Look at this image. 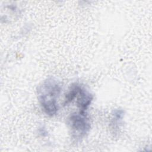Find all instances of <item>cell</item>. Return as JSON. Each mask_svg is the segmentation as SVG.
Listing matches in <instances>:
<instances>
[{
	"instance_id": "cell-1",
	"label": "cell",
	"mask_w": 152,
	"mask_h": 152,
	"mask_svg": "<svg viewBox=\"0 0 152 152\" xmlns=\"http://www.w3.org/2000/svg\"><path fill=\"white\" fill-rule=\"evenodd\" d=\"M61 89L59 82L52 77L43 81L37 88V99L41 107L50 116H54L58 112V99Z\"/></svg>"
},
{
	"instance_id": "cell-4",
	"label": "cell",
	"mask_w": 152,
	"mask_h": 152,
	"mask_svg": "<svg viewBox=\"0 0 152 152\" xmlns=\"http://www.w3.org/2000/svg\"><path fill=\"white\" fill-rule=\"evenodd\" d=\"M112 115L113 118L111 124L113 125V128L116 126H118V125L121 124V122L124 116V111L121 109H116L113 111V113Z\"/></svg>"
},
{
	"instance_id": "cell-2",
	"label": "cell",
	"mask_w": 152,
	"mask_h": 152,
	"mask_svg": "<svg viewBox=\"0 0 152 152\" xmlns=\"http://www.w3.org/2000/svg\"><path fill=\"white\" fill-rule=\"evenodd\" d=\"M68 124L71 129L72 137L75 138L83 137L88 132L91 128L90 119L87 113L80 110L69 116Z\"/></svg>"
},
{
	"instance_id": "cell-3",
	"label": "cell",
	"mask_w": 152,
	"mask_h": 152,
	"mask_svg": "<svg viewBox=\"0 0 152 152\" xmlns=\"http://www.w3.org/2000/svg\"><path fill=\"white\" fill-rule=\"evenodd\" d=\"M75 97H77V104L80 111L86 112V110L91 104L93 96L89 91L80 85Z\"/></svg>"
}]
</instances>
